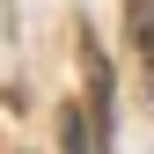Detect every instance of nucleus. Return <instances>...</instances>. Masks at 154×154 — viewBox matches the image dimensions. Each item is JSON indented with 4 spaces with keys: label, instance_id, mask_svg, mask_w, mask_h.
Masks as SVG:
<instances>
[{
    "label": "nucleus",
    "instance_id": "1",
    "mask_svg": "<svg viewBox=\"0 0 154 154\" xmlns=\"http://www.w3.org/2000/svg\"><path fill=\"white\" fill-rule=\"evenodd\" d=\"M88 81H95V140H110V66L95 44H88Z\"/></svg>",
    "mask_w": 154,
    "mask_h": 154
},
{
    "label": "nucleus",
    "instance_id": "2",
    "mask_svg": "<svg viewBox=\"0 0 154 154\" xmlns=\"http://www.w3.org/2000/svg\"><path fill=\"white\" fill-rule=\"evenodd\" d=\"M132 44L147 59V95H154V0H132Z\"/></svg>",
    "mask_w": 154,
    "mask_h": 154
},
{
    "label": "nucleus",
    "instance_id": "3",
    "mask_svg": "<svg viewBox=\"0 0 154 154\" xmlns=\"http://www.w3.org/2000/svg\"><path fill=\"white\" fill-rule=\"evenodd\" d=\"M59 132H66V154H95V147H88V118H81V110H66V125H59Z\"/></svg>",
    "mask_w": 154,
    "mask_h": 154
}]
</instances>
